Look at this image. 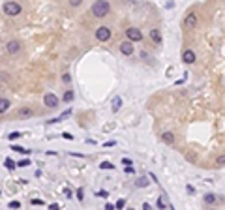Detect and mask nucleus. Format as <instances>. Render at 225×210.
<instances>
[{
	"label": "nucleus",
	"instance_id": "obj_31",
	"mask_svg": "<svg viewBox=\"0 0 225 210\" xmlns=\"http://www.w3.org/2000/svg\"><path fill=\"white\" fill-rule=\"evenodd\" d=\"M122 163H124V165H131V163H133V161H131V160H130V158H124V160H122Z\"/></svg>",
	"mask_w": 225,
	"mask_h": 210
},
{
	"label": "nucleus",
	"instance_id": "obj_18",
	"mask_svg": "<svg viewBox=\"0 0 225 210\" xmlns=\"http://www.w3.org/2000/svg\"><path fill=\"white\" fill-rule=\"evenodd\" d=\"M11 150H15V152H24V154H30V150H28V148H23V146H17V145H13V146H11Z\"/></svg>",
	"mask_w": 225,
	"mask_h": 210
},
{
	"label": "nucleus",
	"instance_id": "obj_33",
	"mask_svg": "<svg viewBox=\"0 0 225 210\" xmlns=\"http://www.w3.org/2000/svg\"><path fill=\"white\" fill-rule=\"evenodd\" d=\"M62 79H64V83H69V81H71V77H69V75H68V73H66V75H64V77H62Z\"/></svg>",
	"mask_w": 225,
	"mask_h": 210
},
{
	"label": "nucleus",
	"instance_id": "obj_8",
	"mask_svg": "<svg viewBox=\"0 0 225 210\" xmlns=\"http://www.w3.org/2000/svg\"><path fill=\"white\" fill-rule=\"evenodd\" d=\"M184 23H186L188 28H195V26H197V15H195V13H188L186 19H184Z\"/></svg>",
	"mask_w": 225,
	"mask_h": 210
},
{
	"label": "nucleus",
	"instance_id": "obj_5",
	"mask_svg": "<svg viewBox=\"0 0 225 210\" xmlns=\"http://www.w3.org/2000/svg\"><path fill=\"white\" fill-rule=\"evenodd\" d=\"M96 38H98L100 41H107V39L111 38V28H107V26H100V28L96 30Z\"/></svg>",
	"mask_w": 225,
	"mask_h": 210
},
{
	"label": "nucleus",
	"instance_id": "obj_20",
	"mask_svg": "<svg viewBox=\"0 0 225 210\" xmlns=\"http://www.w3.org/2000/svg\"><path fill=\"white\" fill-rule=\"evenodd\" d=\"M71 100H73V92H71V90H68V92L64 94V101H66V103H69Z\"/></svg>",
	"mask_w": 225,
	"mask_h": 210
},
{
	"label": "nucleus",
	"instance_id": "obj_7",
	"mask_svg": "<svg viewBox=\"0 0 225 210\" xmlns=\"http://www.w3.org/2000/svg\"><path fill=\"white\" fill-rule=\"evenodd\" d=\"M19 49H21V43H19L17 39H13V41H8V45H6V51H8L9 54H15V53H19Z\"/></svg>",
	"mask_w": 225,
	"mask_h": 210
},
{
	"label": "nucleus",
	"instance_id": "obj_13",
	"mask_svg": "<svg viewBox=\"0 0 225 210\" xmlns=\"http://www.w3.org/2000/svg\"><path fill=\"white\" fill-rule=\"evenodd\" d=\"M120 107H122V98H120V96H116V98L113 100L111 109H113V113H116V111H120Z\"/></svg>",
	"mask_w": 225,
	"mask_h": 210
},
{
	"label": "nucleus",
	"instance_id": "obj_11",
	"mask_svg": "<svg viewBox=\"0 0 225 210\" xmlns=\"http://www.w3.org/2000/svg\"><path fill=\"white\" fill-rule=\"evenodd\" d=\"M161 141H163L165 145H175V135H173L171 131H163V133H161Z\"/></svg>",
	"mask_w": 225,
	"mask_h": 210
},
{
	"label": "nucleus",
	"instance_id": "obj_28",
	"mask_svg": "<svg viewBox=\"0 0 225 210\" xmlns=\"http://www.w3.org/2000/svg\"><path fill=\"white\" fill-rule=\"evenodd\" d=\"M96 195H98V197H103V199H105V197L109 195V192H105V190H100V192H98Z\"/></svg>",
	"mask_w": 225,
	"mask_h": 210
},
{
	"label": "nucleus",
	"instance_id": "obj_9",
	"mask_svg": "<svg viewBox=\"0 0 225 210\" xmlns=\"http://www.w3.org/2000/svg\"><path fill=\"white\" fill-rule=\"evenodd\" d=\"M120 53H122V54H126V56H130V54L133 53V43H130V41L120 43Z\"/></svg>",
	"mask_w": 225,
	"mask_h": 210
},
{
	"label": "nucleus",
	"instance_id": "obj_25",
	"mask_svg": "<svg viewBox=\"0 0 225 210\" xmlns=\"http://www.w3.org/2000/svg\"><path fill=\"white\" fill-rule=\"evenodd\" d=\"M77 199H79V201H83V199H84V192H83V188H79V190H77Z\"/></svg>",
	"mask_w": 225,
	"mask_h": 210
},
{
	"label": "nucleus",
	"instance_id": "obj_27",
	"mask_svg": "<svg viewBox=\"0 0 225 210\" xmlns=\"http://www.w3.org/2000/svg\"><path fill=\"white\" fill-rule=\"evenodd\" d=\"M68 2H69V6H73V8H77V6L83 4V0H68Z\"/></svg>",
	"mask_w": 225,
	"mask_h": 210
},
{
	"label": "nucleus",
	"instance_id": "obj_30",
	"mask_svg": "<svg viewBox=\"0 0 225 210\" xmlns=\"http://www.w3.org/2000/svg\"><path fill=\"white\" fill-rule=\"evenodd\" d=\"M124 205H126V201H124V199H118V201H116V205H115V207H116V208H122V207H124Z\"/></svg>",
	"mask_w": 225,
	"mask_h": 210
},
{
	"label": "nucleus",
	"instance_id": "obj_17",
	"mask_svg": "<svg viewBox=\"0 0 225 210\" xmlns=\"http://www.w3.org/2000/svg\"><path fill=\"white\" fill-rule=\"evenodd\" d=\"M4 165H6V167H8V169L11 171V169H15V165H17V163H15L13 160H9V158H6V161H4Z\"/></svg>",
	"mask_w": 225,
	"mask_h": 210
},
{
	"label": "nucleus",
	"instance_id": "obj_34",
	"mask_svg": "<svg viewBox=\"0 0 225 210\" xmlns=\"http://www.w3.org/2000/svg\"><path fill=\"white\" fill-rule=\"evenodd\" d=\"M49 208H51V210H58V208H60V207H58V205H56V203H53V205H51V207H49Z\"/></svg>",
	"mask_w": 225,
	"mask_h": 210
},
{
	"label": "nucleus",
	"instance_id": "obj_3",
	"mask_svg": "<svg viewBox=\"0 0 225 210\" xmlns=\"http://www.w3.org/2000/svg\"><path fill=\"white\" fill-rule=\"evenodd\" d=\"M126 36H128L130 41H141V39H143V32H141L139 28H128V30H126Z\"/></svg>",
	"mask_w": 225,
	"mask_h": 210
},
{
	"label": "nucleus",
	"instance_id": "obj_10",
	"mask_svg": "<svg viewBox=\"0 0 225 210\" xmlns=\"http://www.w3.org/2000/svg\"><path fill=\"white\" fill-rule=\"evenodd\" d=\"M182 60H184L186 64H193V62H195V53H193L192 49L184 51V53H182Z\"/></svg>",
	"mask_w": 225,
	"mask_h": 210
},
{
	"label": "nucleus",
	"instance_id": "obj_29",
	"mask_svg": "<svg viewBox=\"0 0 225 210\" xmlns=\"http://www.w3.org/2000/svg\"><path fill=\"white\" fill-rule=\"evenodd\" d=\"M30 203H32L34 207H36V205H38V207H41V205H43V201H41V199H32Z\"/></svg>",
	"mask_w": 225,
	"mask_h": 210
},
{
	"label": "nucleus",
	"instance_id": "obj_2",
	"mask_svg": "<svg viewBox=\"0 0 225 210\" xmlns=\"http://www.w3.org/2000/svg\"><path fill=\"white\" fill-rule=\"evenodd\" d=\"M4 11H6L9 17H17V15L21 13V6H19L17 2H6V6H4Z\"/></svg>",
	"mask_w": 225,
	"mask_h": 210
},
{
	"label": "nucleus",
	"instance_id": "obj_19",
	"mask_svg": "<svg viewBox=\"0 0 225 210\" xmlns=\"http://www.w3.org/2000/svg\"><path fill=\"white\" fill-rule=\"evenodd\" d=\"M216 165H218V167H225V154L216 158Z\"/></svg>",
	"mask_w": 225,
	"mask_h": 210
},
{
	"label": "nucleus",
	"instance_id": "obj_32",
	"mask_svg": "<svg viewBox=\"0 0 225 210\" xmlns=\"http://www.w3.org/2000/svg\"><path fill=\"white\" fill-rule=\"evenodd\" d=\"M64 193H66V197H68V199H69V197H71V195H73V193H71V190H69V188H66V190H64Z\"/></svg>",
	"mask_w": 225,
	"mask_h": 210
},
{
	"label": "nucleus",
	"instance_id": "obj_12",
	"mask_svg": "<svg viewBox=\"0 0 225 210\" xmlns=\"http://www.w3.org/2000/svg\"><path fill=\"white\" fill-rule=\"evenodd\" d=\"M150 39H152L154 43H161V34H160L158 28H152V30H150Z\"/></svg>",
	"mask_w": 225,
	"mask_h": 210
},
{
	"label": "nucleus",
	"instance_id": "obj_4",
	"mask_svg": "<svg viewBox=\"0 0 225 210\" xmlns=\"http://www.w3.org/2000/svg\"><path fill=\"white\" fill-rule=\"evenodd\" d=\"M43 103H45V107H49V109H56V107H58V98H56L54 94H45V96H43Z\"/></svg>",
	"mask_w": 225,
	"mask_h": 210
},
{
	"label": "nucleus",
	"instance_id": "obj_6",
	"mask_svg": "<svg viewBox=\"0 0 225 210\" xmlns=\"http://www.w3.org/2000/svg\"><path fill=\"white\" fill-rule=\"evenodd\" d=\"M17 116H19V118H23V120L32 118V116H34V109H30V107H21V109L17 111Z\"/></svg>",
	"mask_w": 225,
	"mask_h": 210
},
{
	"label": "nucleus",
	"instance_id": "obj_35",
	"mask_svg": "<svg viewBox=\"0 0 225 210\" xmlns=\"http://www.w3.org/2000/svg\"><path fill=\"white\" fill-rule=\"evenodd\" d=\"M113 208H116V207H113L111 203H107V205H105V210H113Z\"/></svg>",
	"mask_w": 225,
	"mask_h": 210
},
{
	"label": "nucleus",
	"instance_id": "obj_1",
	"mask_svg": "<svg viewBox=\"0 0 225 210\" xmlns=\"http://www.w3.org/2000/svg\"><path fill=\"white\" fill-rule=\"evenodd\" d=\"M111 11V6H109V2L107 0H96L94 4H92V13L96 15V17H105L107 13Z\"/></svg>",
	"mask_w": 225,
	"mask_h": 210
},
{
	"label": "nucleus",
	"instance_id": "obj_23",
	"mask_svg": "<svg viewBox=\"0 0 225 210\" xmlns=\"http://www.w3.org/2000/svg\"><path fill=\"white\" fill-rule=\"evenodd\" d=\"M17 165H19V167H28V165H30V160H21Z\"/></svg>",
	"mask_w": 225,
	"mask_h": 210
},
{
	"label": "nucleus",
	"instance_id": "obj_16",
	"mask_svg": "<svg viewBox=\"0 0 225 210\" xmlns=\"http://www.w3.org/2000/svg\"><path fill=\"white\" fill-rule=\"evenodd\" d=\"M205 203H207V205H212V203H216V195H212V193H207V195H205Z\"/></svg>",
	"mask_w": 225,
	"mask_h": 210
},
{
	"label": "nucleus",
	"instance_id": "obj_14",
	"mask_svg": "<svg viewBox=\"0 0 225 210\" xmlns=\"http://www.w3.org/2000/svg\"><path fill=\"white\" fill-rule=\"evenodd\" d=\"M8 109H9V101L6 98H0V115H4Z\"/></svg>",
	"mask_w": 225,
	"mask_h": 210
},
{
	"label": "nucleus",
	"instance_id": "obj_36",
	"mask_svg": "<svg viewBox=\"0 0 225 210\" xmlns=\"http://www.w3.org/2000/svg\"><path fill=\"white\" fill-rule=\"evenodd\" d=\"M62 137H64V139H73V135H71V133H64Z\"/></svg>",
	"mask_w": 225,
	"mask_h": 210
},
{
	"label": "nucleus",
	"instance_id": "obj_15",
	"mask_svg": "<svg viewBox=\"0 0 225 210\" xmlns=\"http://www.w3.org/2000/svg\"><path fill=\"white\" fill-rule=\"evenodd\" d=\"M158 208H165L167 210V208H173V207L165 201V197H160V199H158Z\"/></svg>",
	"mask_w": 225,
	"mask_h": 210
},
{
	"label": "nucleus",
	"instance_id": "obj_24",
	"mask_svg": "<svg viewBox=\"0 0 225 210\" xmlns=\"http://www.w3.org/2000/svg\"><path fill=\"white\" fill-rule=\"evenodd\" d=\"M100 167H101V169H113V163H109V161H103V163H100Z\"/></svg>",
	"mask_w": 225,
	"mask_h": 210
},
{
	"label": "nucleus",
	"instance_id": "obj_22",
	"mask_svg": "<svg viewBox=\"0 0 225 210\" xmlns=\"http://www.w3.org/2000/svg\"><path fill=\"white\" fill-rule=\"evenodd\" d=\"M135 184H137L139 188H145V186H148V180H146V178H139Z\"/></svg>",
	"mask_w": 225,
	"mask_h": 210
},
{
	"label": "nucleus",
	"instance_id": "obj_21",
	"mask_svg": "<svg viewBox=\"0 0 225 210\" xmlns=\"http://www.w3.org/2000/svg\"><path fill=\"white\" fill-rule=\"evenodd\" d=\"M21 135H23L21 131H13V133H9V137H8V139H9V141H15V139H19Z\"/></svg>",
	"mask_w": 225,
	"mask_h": 210
},
{
	"label": "nucleus",
	"instance_id": "obj_26",
	"mask_svg": "<svg viewBox=\"0 0 225 210\" xmlns=\"http://www.w3.org/2000/svg\"><path fill=\"white\" fill-rule=\"evenodd\" d=\"M8 207H9V208H21V203H19V201H11Z\"/></svg>",
	"mask_w": 225,
	"mask_h": 210
}]
</instances>
